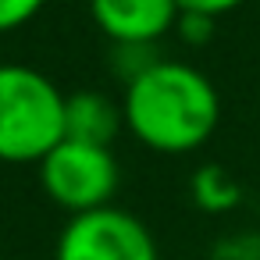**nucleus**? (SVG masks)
<instances>
[{
  "label": "nucleus",
  "mask_w": 260,
  "mask_h": 260,
  "mask_svg": "<svg viewBox=\"0 0 260 260\" xmlns=\"http://www.w3.org/2000/svg\"><path fill=\"white\" fill-rule=\"evenodd\" d=\"M121 114L143 146L157 153H189L214 136L221 100L200 68L157 61L125 86Z\"/></svg>",
  "instance_id": "1"
},
{
  "label": "nucleus",
  "mask_w": 260,
  "mask_h": 260,
  "mask_svg": "<svg viewBox=\"0 0 260 260\" xmlns=\"http://www.w3.org/2000/svg\"><path fill=\"white\" fill-rule=\"evenodd\" d=\"M64 139V96L36 68L0 64V160H43Z\"/></svg>",
  "instance_id": "2"
},
{
  "label": "nucleus",
  "mask_w": 260,
  "mask_h": 260,
  "mask_svg": "<svg viewBox=\"0 0 260 260\" xmlns=\"http://www.w3.org/2000/svg\"><path fill=\"white\" fill-rule=\"evenodd\" d=\"M40 182L54 203L75 214H89L111 207L118 189V160L111 146H89L75 139H61L40 160Z\"/></svg>",
  "instance_id": "3"
},
{
  "label": "nucleus",
  "mask_w": 260,
  "mask_h": 260,
  "mask_svg": "<svg viewBox=\"0 0 260 260\" xmlns=\"http://www.w3.org/2000/svg\"><path fill=\"white\" fill-rule=\"evenodd\" d=\"M54 260H160V256L150 228L136 214L121 207H100L89 214H75L64 224Z\"/></svg>",
  "instance_id": "4"
},
{
  "label": "nucleus",
  "mask_w": 260,
  "mask_h": 260,
  "mask_svg": "<svg viewBox=\"0 0 260 260\" xmlns=\"http://www.w3.org/2000/svg\"><path fill=\"white\" fill-rule=\"evenodd\" d=\"M93 22L114 43L153 47L178 22V0H89Z\"/></svg>",
  "instance_id": "5"
},
{
  "label": "nucleus",
  "mask_w": 260,
  "mask_h": 260,
  "mask_svg": "<svg viewBox=\"0 0 260 260\" xmlns=\"http://www.w3.org/2000/svg\"><path fill=\"white\" fill-rule=\"evenodd\" d=\"M121 125H125V114L111 96L89 93V89L64 96V139L89 143V146H111Z\"/></svg>",
  "instance_id": "6"
},
{
  "label": "nucleus",
  "mask_w": 260,
  "mask_h": 260,
  "mask_svg": "<svg viewBox=\"0 0 260 260\" xmlns=\"http://www.w3.org/2000/svg\"><path fill=\"white\" fill-rule=\"evenodd\" d=\"M192 200H196L200 210L224 214V210H232V207L242 200V192H239V182H235L224 168L203 164V168L192 175Z\"/></svg>",
  "instance_id": "7"
},
{
  "label": "nucleus",
  "mask_w": 260,
  "mask_h": 260,
  "mask_svg": "<svg viewBox=\"0 0 260 260\" xmlns=\"http://www.w3.org/2000/svg\"><path fill=\"white\" fill-rule=\"evenodd\" d=\"M47 0H0V32H11L18 25H25L32 15H40V8Z\"/></svg>",
  "instance_id": "8"
},
{
  "label": "nucleus",
  "mask_w": 260,
  "mask_h": 260,
  "mask_svg": "<svg viewBox=\"0 0 260 260\" xmlns=\"http://www.w3.org/2000/svg\"><path fill=\"white\" fill-rule=\"evenodd\" d=\"M175 29H178V36L185 40V43H207L210 36H214V18H207V15H196V11H182L178 15V22H175Z\"/></svg>",
  "instance_id": "9"
},
{
  "label": "nucleus",
  "mask_w": 260,
  "mask_h": 260,
  "mask_svg": "<svg viewBox=\"0 0 260 260\" xmlns=\"http://www.w3.org/2000/svg\"><path fill=\"white\" fill-rule=\"evenodd\" d=\"M239 4H246V0H178V11H196V15L217 18V15L235 11Z\"/></svg>",
  "instance_id": "10"
}]
</instances>
